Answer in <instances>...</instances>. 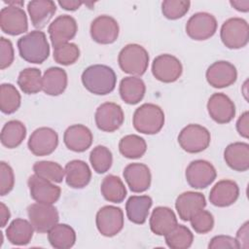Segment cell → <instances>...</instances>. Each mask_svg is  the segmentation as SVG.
Returning a JSON list of instances; mask_svg holds the SVG:
<instances>
[{
	"instance_id": "obj_17",
	"label": "cell",
	"mask_w": 249,
	"mask_h": 249,
	"mask_svg": "<svg viewBox=\"0 0 249 249\" xmlns=\"http://www.w3.org/2000/svg\"><path fill=\"white\" fill-rule=\"evenodd\" d=\"M207 83L215 89H223L231 86L237 79V71L229 61L219 60L213 62L205 73Z\"/></svg>"
},
{
	"instance_id": "obj_13",
	"label": "cell",
	"mask_w": 249,
	"mask_h": 249,
	"mask_svg": "<svg viewBox=\"0 0 249 249\" xmlns=\"http://www.w3.org/2000/svg\"><path fill=\"white\" fill-rule=\"evenodd\" d=\"M58 145L57 132L47 126L36 128L29 136L27 146L36 157L49 156L53 153Z\"/></svg>"
},
{
	"instance_id": "obj_48",
	"label": "cell",
	"mask_w": 249,
	"mask_h": 249,
	"mask_svg": "<svg viewBox=\"0 0 249 249\" xmlns=\"http://www.w3.org/2000/svg\"><path fill=\"white\" fill-rule=\"evenodd\" d=\"M235 238L239 244V248L247 249L249 247V223L247 221L238 229Z\"/></svg>"
},
{
	"instance_id": "obj_20",
	"label": "cell",
	"mask_w": 249,
	"mask_h": 249,
	"mask_svg": "<svg viewBox=\"0 0 249 249\" xmlns=\"http://www.w3.org/2000/svg\"><path fill=\"white\" fill-rule=\"evenodd\" d=\"M123 175L130 191L133 193H143L151 186V171L144 163L132 162L127 164L124 169Z\"/></svg>"
},
{
	"instance_id": "obj_32",
	"label": "cell",
	"mask_w": 249,
	"mask_h": 249,
	"mask_svg": "<svg viewBox=\"0 0 249 249\" xmlns=\"http://www.w3.org/2000/svg\"><path fill=\"white\" fill-rule=\"evenodd\" d=\"M48 240L55 249H69L76 242V232L67 224H56L48 232Z\"/></svg>"
},
{
	"instance_id": "obj_30",
	"label": "cell",
	"mask_w": 249,
	"mask_h": 249,
	"mask_svg": "<svg viewBox=\"0 0 249 249\" xmlns=\"http://www.w3.org/2000/svg\"><path fill=\"white\" fill-rule=\"evenodd\" d=\"M153 199L149 196H131L125 203V212L128 220L137 225H143L149 215Z\"/></svg>"
},
{
	"instance_id": "obj_19",
	"label": "cell",
	"mask_w": 249,
	"mask_h": 249,
	"mask_svg": "<svg viewBox=\"0 0 249 249\" xmlns=\"http://www.w3.org/2000/svg\"><path fill=\"white\" fill-rule=\"evenodd\" d=\"M207 111L217 124H228L235 116V105L225 93L215 92L207 101Z\"/></svg>"
},
{
	"instance_id": "obj_11",
	"label": "cell",
	"mask_w": 249,
	"mask_h": 249,
	"mask_svg": "<svg viewBox=\"0 0 249 249\" xmlns=\"http://www.w3.org/2000/svg\"><path fill=\"white\" fill-rule=\"evenodd\" d=\"M186 180L194 189H205L216 179L214 165L205 160H196L189 163L185 172Z\"/></svg>"
},
{
	"instance_id": "obj_28",
	"label": "cell",
	"mask_w": 249,
	"mask_h": 249,
	"mask_svg": "<svg viewBox=\"0 0 249 249\" xmlns=\"http://www.w3.org/2000/svg\"><path fill=\"white\" fill-rule=\"evenodd\" d=\"M67 73L60 67H50L44 72L42 90L51 96H57L64 92L67 88Z\"/></svg>"
},
{
	"instance_id": "obj_14",
	"label": "cell",
	"mask_w": 249,
	"mask_h": 249,
	"mask_svg": "<svg viewBox=\"0 0 249 249\" xmlns=\"http://www.w3.org/2000/svg\"><path fill=\"white\" fill-rule=\"evenodd\" d=\"M1 30L12 36L25 33L28 30L27 16L19 6L8 5L0 11Z\"/></svg>"
},
{
	"instance_id": "obj_29",
	"label": "cell",
	"mask_w": 249,
	"mask_h": 249,
	"mask_svg": "<svg viewBox=\"0 0 249 249\" xmlns=\"http://www.w3.org/2000/svg\"><path fill=\"white\" fill-rule=\"evenodd\" d=\"M119 92L123 101L126 104L134 105L143 99L146 92V85L139 77L127 76L122 79Z\"/></svg>"
},
{
	"instance_id": "obj_12",
	"label": "cell",
	"mask_w": 249,
	"mask_h": 249,
	"mask_svg": "<svg viewBox=\"0 0 249 249\" xmlns=\"http://www.w3.org/2000/svg\"><path fill=\"white\" fill-rule=\"evenodd\" d=\"M95 124L98 129L104 132H113L119 129L124 121V114L122 107L114 102L100 104L94 114Z\"/></svg>"
},
{
	"instance_id": "obj_16",
	"label": "cell",
	"mask_w": 249,
	"mask_h": 249,
	"mask_svg": "<svg viewBox=\"0 0 249 249\" xmlns=\"http://www.w3.org/2000/svg\"><path fill=\"white\" fill-rule=\"evenodd\" d=\"M89 33L94 42L101 45H109L114 43L119 37V23L114 18L101 15L91 21Z\"/></svg>"
},
{
	"instance_id": "obj_7",
	"label": "cell",
	"mask_w": 249,
	"mask_h": 249,
	"mask_svg": "<svg viewBox=\"0 0 249 249\" xmlns=\"http://www.w3.org/2000/svg\"><path fill=\"white\" fill-rule=\"evenodd\" d=\"M29 222L39 233L48 232L59 221L57 209L53 204L35 202L27 207Z\"/></svg>"
},
{
	"instance_id": "obj_44",
	"label": "cell",
	"mask_w": 249,
	"mask_h": 249,
	"mask_svg": "<svg viewBox=\"0 0 249 249\" xmlns=\"http://www.w3.org/2000/svg\"><path fill=\"white\" fill-rule=\"evenodd\" d=\"M15 186L13 168L5 161L0 162V196L8 195Z\"/></svg>"
},
{
	"instance_id": "obj_2",
	"label": "cell",
	"mask_w": 249,
	"mask_h": 249,
	"mask_svg": "<svg viewBox=\"0 0 249 249\" xmlns=\"http://www.w3.org/2000/svg\"><path fill=\"white\" fill-rule=\"evenodd\" d=\"M20 57L34 64L43 63L50 55V45L43 31L33 30L18 40Z\"/></svg>"
},
{
	"instance_id": "obj_8",
	"label": "cell",
	"mask_w": 249,
	"mask_h": 249,
	"mask_svg": "<svg viewBox=\"0 0 249 249\" xmlns=\"http://www.w3.org/2000/svg\"><path fill=\"white\" fill-rule=\"evenodd\" d=\"M124 212L120 207L105 205L101 207L95 216V224L98 231L106 237L117 235L124 228Z\"/></svg>"
},
{
	"instance_id": "obj_47",
	"label": "cell",
	"mask_w": 249,
	"mask_h": 249,
	"mask_svg": "<svg viewBox=\"0 0 249 249\" xmlns=\"http://www.w3.org/2000/svg\"><path fill=\"white\" fill-rule=\"evenodd\" d=\"M236 130L243 138L249 137V113L245 111L236 121Z\"/></svg>"
},
{
	"instance_id": "obj_49",
	"label": "cell",
	"mask_w": 249,
	"mask_h": 249,
	"mask_svg": "<svg viewBox=\"0 0 249 249\" xmlns=\"http://www.w3.org/2000/svg\"><path fill=\"white\" fill-rule=\"evenodd\" d=\"M57 3L62 9L66 11H76L83 5L82 1H77V0H62V1L60 0Z\"/></svg>"
},
{
	"instance_id": "obj_10",
	"label": "cell",
	"mask_w": 249,
	"mask_h": 249,
	"mask_svg": "<svg viewBox=\"0 0 249 249\" xmlns=\"http://www.w3.org/2000/svg\"><path fill=\"white\" fill-rule=\"evenodd\" d=\"M182 72L183 66L181 61L169 53L160 54L152 62L153 76L162 83L176 82L181 77Z\"/></svg>"
},
{
	"instance_id": "obj_41",
	"label": "cell",
	"mask_w": 249,
	"mask_h": 249,
	"mask_svg": "<svg viewBox=\"0 0 249 249\" xmlns=\"http://www.w3.org/2000/svg\"><path fill=\"white\" fill-rule=\"evenodd\" d=\"M53 59L56 63L64 66L74 64L80 57V49L74 43H66L53 48Z\"/></svg>"
},
{
	"instance_id": "obj_21",
	"label": "cell",
	"mask_w": 249,
	"mask_h": 249,
	"mask_svg": "<svg viewBox=\"0 0 249 249\" xmlns=\"http://www.w3.org/2000/svg\"><path fill=\"white\" fill-rule=\"evenodd\" d=\"M93 136L90 129L81 124L68 126L63 133V142L67 149L76 153L87 151L92 144Z\"/></svg>"
},
{
	"instance_id": "obj_45",
	"label": "cell",
	"mask_w": 249,
	"mask_h": 249,
	"mask_svg": "<svg viewBox=\"0 0 249 249\" xmlns=\"http://www.w3.org/2000/svg\"><path fill=\"white\" fill-rule=\"evenodd\" d=\"M15 53L12 42L4 37L0 38V69L4 70L14 62Z\"/></svg>"
},
{
	"instance_id": "obj_31",
	"label": "cell",
	"mask_w": 249,
	"mask_h": 249,
	"mask_svg": "<svg viewBox=\"0 0 249 249\" xmlns=\"http://www.w3.org/2000/svg\"><path fill=\"white\" fill-rule=\"evenodd\" d=\"M34 231L35 230L29 221L17 218L13 220L6 229V236L11 244L24 246L31 241Z\"/></svg>"
},
{
	"instance_id": "obj_27",
	"label": "cell",
	"mask_w": 249,
	"mask_h": 249,
	"mask_svg": "<svg viewBox=\"0 0 249 249\" xmlns=\"http://www.w3.org/2000/svg\"><path fill=\"white\" fill-rule=\"evenodd\" d=\"M64 170L66 184L73 189H83L90 182L91 171L89 164L84 160H70L66 163Z\"/></svg>"
},
{
	"instance_id": "obj_1",
	"label": "cell",
	"mask_w": 249,
	"mask_h": 249,
	"mask_svg": "<svg viewBox=\"0 0 249 249\" xmlns=\"http://www.w3.org/2000/svg\"><path fill=\"white\" fill-rule=\"evenodd\" d=\"M81 80L85 89L96 95L112 92L117 84L115 71L104 64H93L87 67L82 73Z\"/></svg>"
},
{
	"instance_id": "obj_9",
	"label": "cell",
	"mask_w": 249,
	"mask_h": 249,
	"mask_svg": "<svg viewBox=\"0 0 249 249\" xmlns=\"http://www.w3.org/2000/svg\"><path fill=\"white\" fill-rule=\"evenodd\" d=\"M216 18L206 12H198L194 14L187 21L186 33L196 41H203L211 38L217 30Z\"/></svg>"
},
{
	"instance_id": "obj_4",
	"label": "cell",
	"mask_w": 249,
	"mask_h": 249,
	"mask_svg": "<svg viewBox=\"0 0 249 249\" xmlns=\"http://www.w3.org/2000/svg\"><path fill=\"white\" fill-rule=\"evenodd\" d=\"M120 68L131 76H142L149 66V53L138 44H127L119 53Z\"/></svg>"
},
{
	"instance_id": "obj_6",
	"label": "cell",
	"mask_w": 249,
	"mask_h": 249,
	"mask_svg": "<svg viewBox=\"0 0 249 249\" xmlns=\"http://www.w3.org/2000/svg\"><path fill=\"white\" fill-rule=\"evenodd\" d=\"M211 141L209 130L197 124H190L179 132L178 143L187 153L196 154L208 148Z\"/></svg>"
},
{
	"instance_id": "obj_33",
	"label": "cell",
	"mask_w": 249,
	"mask_h": 249,
	"mask_svg": "<svg viewBox=\"0 0 249 249\" xmlns=\"http://www.w3.org/2000/svg\"><path fill=\"white\" fill-rule=\"evenodd\" d=\"M26 137V127L22 122L18 120H11L7 122L1 130L0 139L4 147L14 149L18 147Z\"/></svg>"
},
{
	"instance_id": "obj_38",
	"label": "cell",
	"mask_w": 249,
	"mask_h": 249,
	"mask_svg": "<svg viewBox=\"0 0 249 249\" xmlns=\"http://www.w3.org/2000/svg\"><path fill=\"white\" fill-rule=\"evenodd\" d=\"M21 96L17 88L8 83H4L0 87V109L7 115L13 114L20 106Z\"/></svg>"
},
{
	"instance_id": "obj_22",
	"label": "cell",
	"mask_w": 249,
	"mask_h": 249,
	"mask_svg": "<svg viewBox=\"0 0 249 249\" xmlns=\"http://www.w3.org/2000/svg\"><path fill=\"white\" fill-rule=\"evenodd\" d=\"M206 206V199L199 192L187 191L180 194L175 200V208L182 221H189L192 216Z\"/></svg>"
},
{
	"instance_id": "obj_26",
	"label": "cell",
	"mask_w": 249,
	"mask_h": 249,
	"mask_svg": "<svg viewBox=\"0 0 249 249\" xmlns=\"http://www.w3.org/2000/svg\"><path fill=\"white\" fill-rule=\"evenodd\" d=\"M150 229L153 233L164 236L178 224L174 211L167 206L156 207L149 220Z\"/></svg>"
},
{
	"instance_id": "obj_24",
	"label": "cell",
	"mask_w": 249,
	"mask_h": 249,
	"mask_svg": "<svg viewBox=\"0 0 249 249\" xmlns=\"http://www.w3.org/2000/svg\"><path fill=\"white\" fill-rule=\"evenodd\" d=\"M27 12L32 25L37 29H42L54 16L56 5L52 0H32L27 4Z\"/></svg>"
},
{
	"instance_id": "obj_15",
	"label": "cell",
	"mask_w": 249,
	"mask_h": 249,
	"mask_svg": "<svg viewBox=\"0 0 249 249\" xmlns=\"http://www.w3.org/2000/svg\"><path fill=\"white\" fill-rule=\"evenodd\" d=\"M78 31L76 19L69 15H61L55 18L48 27V33L53 48L69 43Z\"/></svg>"
},
{
	"instance_id": "obj_36",
	"label": "cell",
	"mask_w": 249,
	"mask_h": 249,
	"mask_svg": "<svg viewBox=\"0 0 249 249\" xmlns=\"http://www.w3.org/2000/svg\"><path fill=\"white\" fill-rule=\"evenodd\" d=\"M42 80L43 76L38 68L28 67L19 72L17 83L24 93L35 94L42 90Z\"/></svg>"
},
{
	"instance_id": "obj_25",
	"label": "cell",
	"mask_w": 249,
	"mask_h": 249,
	"mask_svg": "<svg viewBox=\"0 0 249 249\" xmlns=\"http://www.w3.org/2000/svg\"><path fill=\"white\" fill-rule=\"evenodd\" d=\"M224 160L231 169L244 172L249 169V144L233 142L229 144L224 151Z\"/></svg>"
},
{
	"instance_id": "obj_5",
	"label": "cell",
	"mask_w": 249,
	"mask_h": 249,
	"mask_svg": "<svg viewBox=\"0 0 249 249\" xmlns=\"http://www.w3.org/2000/svg\"><path fill=\"white\" fill-rule=\"evenodd\" d=\"M220 37L228 49L244 48L249 41V25L244 18H231L222 24Z\"/></svg>"
},
{
	"instance_id": "obj_51",
	"label": "cell",
	"mask_w": 249,
	"mask_h": 249,
	"mask_svg": "<svg viewBox=\"0 0 249 249\" xmlns=\"http://www.w3.org/2000/svg\"><path fill=\"white\" fill-rule=\"evenodd\" d=\"M230 4L238 12L247 13L249 11V0H231Z\"/></svg>"
},
{
	"instance_id": "obj_23",
	"label": "cell",
	"mask_w": 249,
	"mask_h": 249,
	"mask_svg": "<svg viewBox=\"0 0 249 249\" xmlns=\"http://www.w3.org/2000/svg\"><path fill=\"white\" fill-rule=\"evenodd\" d=\"M239 196L238 185L232 180H220L209 193V201L217 207H228L233 204Z\"/></svg>"
},
{
	"instance_id": "obj_34",
	"label": "cell",
	"mask_w": 249,
	"mask_h": 249,
	"mask_svg": "<svg viewBox=\"0 0 249 249\" xmlns=\"http://www.w3.org/2000/svg\"><path fill=\"white\" fill-rule=\"evenodd\" d=\"M102 196L109 202L121 203L126 196V189L122 179L116 175L105 176L100 185Z\"/></svg>"
},
{
	"instance_id": "obj_50",
	"label": "cell",
	"mask_w": 249,
	"mask_h": 249,
	"mask_svg": "<svg viewBox=\"0 0 249 249\" xmlns=\"http://www.w3.org/2000/svg\"><path fill=\"white\" fill-rule=\"evenodd\" d=\"M11 218V213L9 208L4 204V202H0V226L1 228H4L8 221Z\"/></svg>"
},
{
	"instance_id": "obj_46",
	"label": "cell",
	"mask_w": 249,
	"mask_h": 249,
	"mask_svg": "<svg viewBox=\"0 0 249 249\" xmlns=\"http://www.w3.org/2000/svg\"><path fill=\"white\" fill-rule=\"evenodd\" d=\"M209 249H239L236 238L230 235H216L211 238L208 244Z\"/></svg>"
},
{
	"instance_id": "obj_18",
	"label": "cell",
	"mask_w": 249,
	"mask_h": 249,
	"mask_svg": "<svg viewBox=\"0 0 249 249\" xmlns=\"http://www.w3.org/2000/svg\"><path fill=\"white\" fill-rule=\"evenodd\" d=\"M27 185L30 196L36 202L53 204L60 197L61 190L58 186L36 174H33L28 178Z\"/></svg>"
},
{
	"instance_id": "obj_40",
	"label": "cell",
	"mask_w": 249,
	"mask_h": 249,
	"mask_svg": "<svg viewBox=\"0 0 249 249\" xmlns=\"http://www.w3.org/2000/svg\"><path fill=\"white\" fill-rule=\"evenodd\" d=\"M89 162L93 170L102 174L107 172L113 163V156L111 151L102 145H98L94 147L89 154Z\"/></svg>"
},
{
	"instance_id": "obj_43",
	"label": "cell",
	"mask_w": 249,
	"mask_h": 249,
	"mask_svg": "<svg viewBox=\"0 0 249 249\" xmlns=\"http://www.w3.org/2000/svg\"><path fill=\"white\" fill-rule=\"evenodd\" d=\"M192 228L196 233L204 234L212 231L214 227V217L213 215L204 209L196 212L192 218L189 220Z\"/></svg>"
},
{
	"instance_id": "obj_37",
	"label": "cell",
	"mask_w": 249,
	"mask_h": 249,
	"mask_svg": "<svg viewBox=\"0 0 249 249\" xmlns=\"http://www.w3.org/2000/svg\"><path fill=\"white\" fill-rule=\"evenodd\" d=\"M166 245L171 249L190 248L194 241V234L184 225H176L168 233L164 235Z\"/></svg>"
},
{
	"instance_id": "obj_3",
	"label": "cell",
	"mask_w": 249,
	"mask_h": 249,
	"mask_svg": "<svg viewBox=\"0 0 249 249\" xmlns=\"http://www.w3.org/2000/svg\"><path fill=\"white\" fill-rule=\"evenodd\" d=\"M132 124L140 133L156 134L163 127L164 113L159 105L144 103L134 111Z\"/></svg>"
},
{
	"instance_id": "obj_39",
	"label": "cell",
	"mask_w": 249,
	"mask_h": 249,
	"mask_svg": "<svg viewBox=\"0 0 249 249\" xmlns=\"http://www.w3.org/2000/svg\"><path fill=\"white\" fill-rule=\"evenodd\" d=\"M33 171L37 176L53 183H61L65 176L64 168L59 163L51 160L36 161L33 164Z\"/></svg>"
},
{
	"instance_id": "obj_35",
	"label": "cell",
	"mask_w": 249,
	"mask_h": 249,
	"mask_svg": "<svg viewBox=\"0 0 249 249\" xmlns=\"http://www.w3.org/2000/svg\"><path fill=\"white\" fill-rule=\"evenodd\" d=\"M120 153L126 159H139L147 151V143L144 138L136 134H128L121 138L119 142Z\"/></svg>"
},
{
	"instance_id": "obj_42",
	"label": "cell",
	"mask_w": 249,
	"mask_h": 249,
	"mask_svg": "<svg viewBox=\"0 0 249 249\" xmlns=\"http://www.w3.org/2000/svg\"><path fill=\"white\" fill-rule=\"evenodd\" d=\"M191 2L188 0H164L161 3L162 15L171 20L183 18L190 9Z\"/></svg>"
}]
</instances>
